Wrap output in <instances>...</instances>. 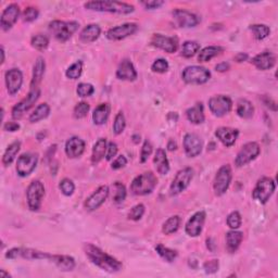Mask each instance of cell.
<instances>
[{"label": "cell", "mask_w": 278, "mask_h": 278, "mask_svg": "<svg viewBox=\"0 0 278 278\" xmlns=\"http://www.w3.org/2000/svg\"><path fill=\"white\" fill-rule=\"evenodd\" d=\"M84 251L86 257L89 258L92 264L100 267L101 270L106 272L116 273L120 272L122 267H123L120 261L116 260L113 257L107 255L101 249L91 245V243H86L84 246Z\"/></svg>", "instance_id": "obj_1"}, {"label": "cell", "mask_w": 278, "mask_h": 278, "mask_svg": "<svg viewBox=\"0 0 278 278\" xmlns=\"http://www.w3.org/2000/svg\"><path fill=\"white\" fill-rule=\"evenodd\" d=\"M84 7L88 10L99 11V12H110L118 14H129L134 12V6L131 4L120 2V1H110V0H100V1H88L84 4Z\"/></svg>", "instance_id": "obj_2"}, {"label": "cell", "mask_w": 278, "mask_h": 278, "mask_svg": "<svg viewBox=\"0 0 278 278\" xmlns=\"http://www.w3.org/2000/svg\"><path fill=\"white\" fill-rule=\"evenodd\" d=\"M158 179L152 172H146L138 175L130 184L131 192L136 196H146L151 193L157 187Z\"/></svg>", "instance_id": "obj_3"}, {"label": "cell", "mask_w": 278, "mask_h": 278, "mask_svg": "<svg viewBox=\"0 0 278 278\" xmlns=\"http://www.w3.org/2000/svg\"><path fill=\"white\" fill-rule=\"evenodd\" d=\"M80 24L77 22H63V21H52L49 24V31L55 35L58 41L64 43L70 40L71 36L74 34Z\"/></svg>", "instance_id": "obj_4"}, {"label": "cell", "mask_w": 278, "mask_h": 278, "mask_svg": "<svg viewBox=\"0 0 278 278\" xmlns=\"http://www.w3.org/2000/svg\"><path fill=\"white\" fill-rule=\"evenodd\" d=\"M275 188L276 184L274 179L270 177H262L261 179L257 180L256 187L253 189L252 198L264 204L270 200L272 194L274 193Z\"/></svg>", "instance_id": "obj_5"}, {"label": "cell", "mask_w": 278, "mask_h": 278, "mask_svg": "<svg viewBox=\"0 0 278 278\" xmlns=\"http://www.w3.org/2000/svg\"><path fill=\"white\" fill-rule=\"evenodd\" d=\"M182 77L184 82L187 83V84L201 85L210 80L211 73L203 66L192 65V66H187L186 69L183 71Z\"/></svg>", "instance_id": "obj_6"}, {"label": "cell", "mask_w": 278, "mask_h": 278, "mask_svg": "<svg viewBox=\"0 0 278 278\" xmlns=\"http://www.w3.org/2000/svg\"><path fill=\"white\" fill-rule=\"evenodd\" d=\"M45 196V187L41 180H33L28 185L26 190V199L27 204L32 211H37L41 208L43 198Z\"/></svg>", "instance_id": "obj_7"}, {"label": "cell", "mask_w": 278, "mask_h": 278, "mask_svg": "<svg viewBox=\"0 0 278 278\" xmlns=\"http://www.w3.org/2000/svg\"><path fill=\"white\" fill-rule=\"evenodd\" d=\"M193 177V170L192 168H185L180 170L173 179L170 187L171 196H177L186 189Z\"/></svg>", "instance_id": "obj_8"}, {"label": "cell", "mask_w": 278, "mask_h": 278, "mask_svg": "<svg viewBox=\"0 0 278 278\" xmlns=\"http://www.w3.org/2000/svg\"><path fill=\"white\" fill-rule=\"evenodd\" d=\"M232 169L228 164L223 165L222 168H219L213 183L214 192H215L216 196H223V194L227 192L229 185H231L232 182Z\"/></svg>", "instance_id": "obj_9"}, {"label": "cell", "mask_w": 278, "mask_h": 278, "mask_svg": "<svg viewBox=\"0 0 278 278\" xmlns=\"http://www.w3.org/2000/svg\"><path fill=\"white\" fill-rule=\"evenodd\" d=\"M6 257L10 258V260H16V258H25V260H43V258H47V260H50L51 255L30 248H13L6 253Z\"/></svg>", "instance_id": "obj_10"}, {"label": "cell", "mask_w": 278, "mask_h": 278, "mask_svg": "<svg viewBox=\"0 0 278 278\" xmlns=\"http://www.w3.org/2000/svg\"><path fill=\"white\" fill-rule=\"evenodd\" d=\"M41 96V89L40 88H33L28 92V95L26 96V98H24L21 100L19 104L13 107L12 109V118L14 120L21 119L22 116L26 113V112L30 110L32 107L36 104V101L38 100Z\"/></svg>", "instance_id": "obj_11"}, {"label": "cell", "mask_w": 278, "mask_h": 278, "mask_svg": "<svg viewBox=\"0 0 278 278\" xmlns=\"http://www.w3.org/2000/svg\"><path fill=\"white\" fill-rule=\"evenodd\" d=\"M260 152H261L260 146H258V144L255 143V141H251V143L243 145L235 159L236 167L237 168L245 167L246 164L250 163L251 161L257 159Z\"/></svg>", "instance_id": "obj_12"}, {"label": "cell", "mask_w": 278, "mask_h": 278, "mask_svg": "<svg viewBox=\"0 0 278 278\" xmlns=\"http://www.w3.org/2000/svg\"><path fill=\"white\" fill-rule=\"evenodd\" d=\"M209 108L214 115L217 116V118H222V116L231 112L233 108V101L227 96H214L209 100Z\"/></svg>", "instance_id": "obj_13"}, {"label": "cell", "mask_w": 278, "mask_h": 278, "mask_svg": "<svg viewBox=\"0 0 278 278\" xmlns=\"http://www.w3.org/2000/svg\"><path fill=\"white\" fill-rule=\"evenodd\" d=\"M38 162V155L36 153H23L19 157L17 162V172L21 177H26L35 170Z\"/></svg>", "instance_id": "obj_14"}, {"label": "cell", "mask_w": 278, "mask_h": 278, "mask_svg": "<svg viewBox=\"0 0 278 278\" xmlns=\"http://www.w3.org/2000/svg\"><path fill=\"white\" fill-rule=\"evenodd\" d=\"M110 194V189L108 186H100L96 192H92L90 196L87 198L85 201V209L87 211H95V210L99 209L102 204L105 203L107 198L109 197Z\"/></svg>", "instance_id": "obj_15"}, {"label": "cell", "mask_w": 278, "mask_h": 278, "mask_svg": "<svg viewBox=\"0 0 278 278\" xmlns=\"http://www.w3.org/2000/svg\"><path fill=\"white\" fill-rule=\"evenodd\" d=\"M138 25L136 23H125L122 25L112 27L107 32V38L110 41H121L124 38L134 35L137 32Z\"/></svg>", "instance_id": "obj_16"}, {"label": "cell", "mask_w": 278, "mask_h": 278, "mask_svg": "<svg viewBox=\"0 0 278 278\" xmlns=\"http://www.w3.org/2000/svg\"><path fill=\"white\" fill-rule=\"evenodd\" d=\"M172 16L175 24H176L178 27H183V28L194 27L197 26L200 22V19L196 16V14H193L187 10H182V9H176V10H174L172 12Z\"/></svg>", "instance_id": "obj_17"}, {"label": "cell", "mask_w": 278, "mask_h": 278, "mask_svg": "<svg viewBox=\"0 0 278 278\" xmlns=\"http://www.w3.org/2000/svg\"><path fill=\"white\" fill-rule=\"evenodd\" d=\"M20 16V8L18 4L11 3L4 9L1 18H0V25L3 31H9L17 23Z\"/></svg>", "instance_id": "obj_18"}, {"label": "cell", "mask_w": 278, "mask_h": 278, "mask_svg": "<svg viewBox=\"0 0 278 278\" xmlns=\"http://www.w3.org/2000/svg\"><path fill=\"white\" fill-rule=\"evenodd\" d=\"M203 144L201 138L196 134H186L184 137V149L189 158H194L201 153Z\"/></svg>", "instance_id": "obj_19"}, {"label": "cell", "mask_w": 278, "mask_h": 278, "mask_svg": "<svg viewBox=\"0 0 278 278\" xmlns=\"http://www.w3.org/2000/svg\"><path fill=\"white\" fill-rule=\"evenodd\" d=\"M206 222V212L199 211L194 213L193 215L189 218L186 224V233L190 237H198L202 232V228Z\"/></svg>", "instance_id": "obj_20"}, {"label": "cell", "mask_w": 278, "mask_h": 278, "mask_svg": "<svg viewBox=\"0 0 278 278\" xmlns=\"http://www.w3.org/2000/svg\"><path fill=\"white\" fill-rule=\"evenodd\" d=\"M151 43H152L154 47H157L159 49H162L169 53L175 52L177 50L178 47L176 38L168 37L161 35V34H154L152 38H151Z\"/></svg>", "instance_id": "obj_21"}, {"label": "cell", "mask_w": 278, "mask_h": 278, "mask_svg": "<svg viewBox=\"0 0 278 278\" xmlns=\"http://www.w3.org/2000/svg\"><path fill=\"white\" fill-rule=\"evenodd\" d=\"M23 84V74L19 69H11L6 73V85L10 95H16Z\"/></svg>", "instance_id": "obj_22"}, {"label": "cell", "mask_w": 278, "mask_h": 278, "mask_svg": "<svg viewBox=\"0 0 278 278\" xmlns=\"http://www.w3.org/2000/svg\"><path fill=\"white\" fill-rule=\"evenodd\" d=\"M251 62H252V64L256 65V67H257L258 70L265 71V70L272 69V67L275 65L276 58L272 52L264 51V52L257 55L251 60Z\"/></svg>", "instance_id": "obj_23"}, {"label": "cell", "mask_w": 278, "mask_h": 278, "mask_svg": "<svg viewBox=\"0 0 278 278\" xmlns=\"http://www.w3.org/2000/svg\"><path fill=\"white\" fill-rule=\"evenodd\" d=\"M85 151V141L80 137H72L65 144V153L69 158H79Z\"/></svg>", "instance_id": "obj_24"}, {"label": "cell", "mask_w": 278, "mask_h": 278, "mask_svg": "<svg viewBox=\"0 0 278 278\" xmlns=\"http://www.w3.org/2000/svg\"><path fill=\"white\" fill-rule=\"evenodd\" d=\"M238 129L231 128H219L215 131V136L225 147H232L238 138Z\"/></svg>", "instance_id": "obj_25"}, {"label": "cell", "mask_w": 278, "mask_h": 278, "mask_svg": "<svg viewBox=\"0 0 278 278\" xmlns=\"http://www.w3.org/2000/svg\"><path fill=\"white\" fill-rule=\"evenodd\" d=\"M116 77L123 81L133 82L137 79V72L129 60H123L116 70Z\"/></svg>", "instance_id": "obj_26"}, {"label": "cell", "mask_w": 278, "mask_h": 278, "mask_svg": "<svg viewBox=\"0 0 278 278\" xmlns=\"http://www.w3.org/2000/svg\"><path fill=\"white\" fill-rule=\"evenodd\" d=\"M46 63L43 58H37V60L33 67V79L31 82V89L40 88V84L43 81V74H45Z\"/></svg>", "instance_id": "obj_27"}, {"label": "cell", "mask_w": 278, "mask_h": 278, "mask_svg": "<svg viewBox=\"0 0 278 278\" xmlns=\"http://www.w3.org/2000/svg\"><path fill=\"white\" fill-rule=\"evenodd\" d=\"M100 33H101V28L99 25H97V24H89V25H87L86 27L83 28V31L81 32L80 35V40L82 43H94L99 38Z\"/></svg>", "instance_id": "obj_28"}, {"label": "cell", "mask_w": 278, "mask_h": 278, "mask_svg": "<svg viewBox=\"0 0 278 278\" xmlns=\"http://www.w3.org/2000/svg\"><path fill=\"white\" fill-rule=\"evenodd\" d=\"M154 167L157 169L158 173L161 175H167L170 171V163L167 157V153L163 149H158L153 158Z\"/></svg>", "instance_id": "obj_29"}, {"label": "cell", "mask_w": 278, "mask_h": 278, "mask_svg": "<svg viewBox=\"0 0 278 278\" xmlns=\"http://www.w3.org/2000/svg\"><path fill=\"white\" fill-rule=\"evenodd\" d=\"M50 261L55 263V264L59 267L61 271H64V272L73 271L76 265L75 260L70 256L55 255V256H51Z\"/></svg>", "instance_id": "obj_30"}, {"label": "cell", "mask_w": 278, "mask_h": 278, "mask_svg": "<svg viewBox=\"0 0 278 278\" xmlns=\"http://www.w3.org/2000/svg\"><path fill=\"white\" fill-rule=\"evenodd\" d=\"M243 239V234L240 232H236V229L228 232L226 234V249L229 253H234L237 251V249L240 246Z\"/></svg>", "instance_id": "obj_31"}, {"label": "cell", "mask_w": 278, "mask_h": 278, "mask_svg": "<svg viewBox=\"0 0 278 278\" xmlns=\"http://www.w3.org/2000/svg\"><path fill=\"white\" fill-rule=\"evenodd\" d=\"M110 106L108 104H101L94 110L92 113V121L96 125L105 124L109 119L110 115Z\"/></svg>", "instance_id": "obj_32"}, {"label": "cell", "mask_w": 278, "mask_h": 278, "mask_svg": "<svg viewBox=\"0 0 278 278\" xmlns=\"http://www.w3.org/2000/svg\"><path fill=\"white\" fill-rule=\"evenodd\" d=\"M107 147H108V144H107L106 138H100L96 141L94 148H92V154H91L92 163L94 164L99 163L100 161L106 157Z\"/></svg>", "instance_id": "obj_33"}, {"label": "cell", "mask_w": 278, "mask_h": 278, "mask_svg": "<svg viewBox=\"0 0 278 278\" xmlns=\"http://www.w3.org/2000/svg\"><path fill=\"white\" fill-rule=\"evenodd\" d=\"M187 119L193 124H201L204 122V111H203V105L201 102L187 110L186 112Z\"/></svg>", "instance_id": "obj_34"}, {"label": "cell", "mask_w": 278, "mask_h": 278, "mask_svg": "<svg viewBox=\"0 0 278 278\" xmlns=\"http://www.w3.org/2000/svg\"><path fill=\"white\" fill-rule=\"evenodd\" d=\"M20 149H21V143L18 140L8 146V148L6 149V151H4V154L2 157V164L4 167H8V165H10L13 162V160L16 159Z\"/></svg>", "instance_id": "obj_35"}, {"label": "cell", "mask_w": 278, "mask_h": 278, "mask_svg": "<svg viewBox=\"0 0 278 278\" xmlns=\"http://www.w3.org/2000/svg\"><path fill=\"white\" fill-rule=\"evenodd\" d=\"M237 114L242 119H250L255 113V108L252 104L247 99H240L237 104Z\"/></svg>", "instance_id": "obj_36"}, {"label": "cell", "mask_w": 278, "mask_h": 278, "mask_svg": "<svg viewBox=\"0 0 278 278\" xmlns=\"http://www.w3.org/2000/svg\"><path fill=\"white\" fill-rule=\"evenodd\" d=\"M224 49L219 46H209L203 48V49L199 52L198 60L199 62H208L212 59V58L219 55Z\"/></svg>", "instance_id": "obj_37"}, {"label": "cell", "mask_w": 278, "mask_h": 278, "mask_svg": "<svg viewBox=\"0 0 278 278\" xmlns=\"http://www.w3.org/2000/svg\"><path fill=\"white\" fill-rule=\"evenodd\" d=\"M50 113V107L48 104H42L37 107V108L33 111V113L28 118V121L31 123H37L43 119H46Z\"/></svg>", "instance_id": "obj_38"}, {"label": "cell", "mask_w": 278, "mask_h": 278, "mask_svg": "<svg viewBox=\"0 0 278 278\" xmlns=\"http://www.w3.org/2000/svg\"><path fill=\"white\" fill-rule=\"evenodd\" d=\"M179 225H180V217L178 215L171 216L168 221L163 224L162 232L165 234V235H171V234L177 232Z\"/></svg>", "instance_id": "obj_39"}, {"label": "cell", "mask_w": 278, "mask_h": 278, "mask_svg": "<svg viewBox=\"0 0 278 278\" xmlns=\"http://www.w3.org/2000/svg\"><path fill=\"white\" fill-rule=\"evenodd\" d=\"M155 251L158 252V255L165 260L167 262H173L175 258L177 257V252L175 250H172V249H170L168 247H164L163 245H159L155 246Z\"/></svg>", "instance_id": "obj_40"}, {"label": "cell", "mask_w": 278, "mask_h": 278, "mask_svg": "<svg viewBox=\"0 0 278 278\" xmlns=\"http://www.w3.org/2000/svg\"><path fill=\"white\" fill-rule=\"evenodd\" d=\"M249 28H250L253 36H255V38L257 41L264 40L271 33L270 27L264 25V24H255V25H251Z\"/></svg>", "instance_id": "obj_41"}, {"label": "cell", "mask_w": 278, "mask_h": 278, "mask_svg": "<svg viewBox=\"0 0 278 278\" xmlns=\"http://www.w3.org/2000/svg\"><path fill=\"white\" fill-rule=\"evenodd\" d=\"M200 49V43L193 41L185 42L182 46V56L185 58L193 57Z\"/></svg>", "instance_id": "obj_42"}, {"label": "cell", "mask_w": 278, "mask_h": 278, "mask_svg": "<svg viewBox=\"0 0 278 278\" xmlns=\"http://www.w3.org/2000/svg\"><path fill=\"white\" fill-rule=\"evenodd\" d=\"M112 189H113V193H112V199L116 203L123 202L126 198V189L125 186L120 182H115L112 185Z\"/></svg>", "instance_id": "obj_43"}, {"label": "cell", "mask_w": 278, "mask_h": 278, "mask_svg": "<svg viewBox=\"0 0 278 278\" xmlns=\"http://www.w3.org/2000/svg\"><path fill=\"white\" fill-rule=\"evenodd\" d=\"M82 72H83V62L76 61L75 63H73L69 69L66 70L65 74H66L67 79L77 80L82 75Z\"/></svg>", "instance_id": "obj_44"}, {"label": "cell", "mask_w": 278, "mask_h": 278, "mask_svg": "<svg viewBox=\"0 0 278 278\" xmlns=\"http://www.w3.org/2000/svg\"><path fill=\"white\" fill-rule=\"evenodd\" d=\"M31 43H32V46L35 48V49L43 51V50L46 49L48 45H49V40H48L47 36L40 34V35H35L32 38Z\"/></svg>", "instance_id": "obj_45"}, {"label": "cell", "mask_w": 278, "mask_h": 278, "mask_svg": "<svg viewBox=\"0 0 278 278\" xmlns=\"http://www.w3.org/2000/svg\"><path fill=\"white\" fill-rule=\"evenodd\" d=\"M126 126V121L124 118V114L122 112H119L116 114L115 119H114V123H113V131L115 135H120L124 131Z\"/></svg>", "instance_id": "obj_46"}, {"label": "cell", "mask_w": 278, "mask_h": 278, "mask_svg": "<svg viewBox=\"0 0 278 278\" xmlns=\"http://www.w3.org/2000/svg\"><path fill=\"white\" fill-rule=\"evenodd\" d=\"M59 188L62 192V193L64 194V196L69 197V196H71V194H73V192H74L75 185H74V183L72 182L71 179L64 178V179H62L61 182H60Z\"/></svg>", "instance_id": "obj_47"}, {"label": "cell", "mask_w": 278, "mask_h": 278, "mask_svg": "<svg viewBox=\"0 0 278 278\" xmlns=\"http://www.w3.org/2000/svg\"><path fill=\"white\" fill-rule=\"evenodd\" d=\"M76 92L77 95L82 97V98H85V97H89L94 94L95 88L94 86L91 84H88V83H81V84H79V86H77Z\"/></svg>", "instance_id": "obj_48"}, {"label": "cell", "mask_w": 278, "mask_h": 278, "mask_svg": "<svg viewBox=\"0 0 278 278\" xmlns=\"http://www.w3.org/2000/svg\"><path fill=\"white\" fill-rule=\"evenodd\" d=\"M90 106L85 101H82L80 104H77L74 108V118L75 119H83L85 118L87 113L89 112Z\"/></svg>", "instance_id": "obj_49"}, {"label": "cell", "mask_w": 278, "mask_h": 278, "mask_svg": "<svg viewBox=\"0 0 278 278\" xmlns=\"http://www.w3.org/2000/svg\"><path fill=\"white\" fill-rule=\"evenodd\" d=\"M227 225L232 229H237L241 226V215L237 211L232 212L227 216Z\"/></svg>", "instance_id": "obj_50"}, {"label": "cell", "mask_w": 278, "mask_h": 278, "mask_svg": "<svg viewBox=\"0 0 278 278\" xmlns=\"http://www.w3.org/2000/svg\"><path fill=\"white\" fill-rule=\"evenodd\" d=\"M144 214H145V206L140 203L130 210V212L128 213V218L131 219V221H139V219L143 217Z\"/></svg>", "instance_id": "obj_51"}, {"label": "cell", "mask_w": 278, "mask_h": 278, "mask_svg": "<svg viewBox=\"0 0 278 278\" xmlns=\"http://www.w3.org/2000/svg\"><path fill=\"white\" fill-rule=\"evenodd\" d=\"M38 16H40V12L36 8L28 7L23 12V20L24 22H33L36 20Z\"/></svg>", "instance_id": "obj_52"}, {"label": "cell", "mask_w": 278, "mask_h": 278, "mask_svg": "<svg viewBox=\"0 0 278 278\" xmlns=\"http://www.w3.org/2000/svg\"><path fill=\"white\" fill-rule=\"evenodd\" d=\"M151 69H152L153 72H157V73H165L169 70V63L167 60L161 58V59H157L153 62Z\"/></svg>", "instance_id": "obj_53"}, {"label": "cell", "mask_w": 278, "mask_h": 278, "mask_svg": "<svg viewBox=\"0 0 278 278\" xmlns=\"http://www.w3.org/2000/svg\"><path fill=\"white\" fill-rule=\"evenodd\" d=\"M151 153H152V145H151L148 140H146L143 145V148H141L140 162L145 163L151 155Z\"/></svg>", "instance_id": "obj_54"}, {"label": "cell", "mask_w": 278, "mask_h": 278, "mask_svg": "<svg viewBox=\"0 0 278 278\" xmlns=\"http://www.w3.org/2000/svg\"><path fill=\"white\" fill-rule=\"evenodd\" d=\"M219 267V263L217 260H211V261H207L203 264V270L206 271L207 274H214L218 271Z\"/></svg>", "instance_id": "obj_55"}, {"label": "cell", "mask_w": 278, "mask_h": 278, "mask_svg": "<svg viewBox=\"0 0 278 278\" xmlns=\"http://www.w3.org/2000/svg\"><path fill=\"white\" fill-rule=\"evenodd\" d=\"M116 153H118V146L115 143H109L108 147H107V152H106V159L110 161L113 159Z\"/></svg>", "instance_id": "obj_56"}, {"label": "cell", "mask_w": 278, "mask_h": 278, "mask_svg": "<svg viewBox=\"0 0 278 278\" xmlns=\"http://www.w3.org/2000/svg\"><path fill=\"white\" fill-rule=\"evenodd\" d=\"M141 4L148 10H154V9H158L161 6H163L164 1H161V0H151V1H143Z\"/></svg>", "instance_id": "obj_57"}, {"label": "cell", "mask_w": 278, "mask_h": 278, "mask_svg": "<svg viewBox=\"0 0 278 278\" xmlns=\"http://www.w3.org/2000/svg\"><path fill=\"white\" fill-rule=\"evenodd\" d=\"M126 164H128V160H126L124 155H120V157L116 158L113 162H112L111 168L113 170H120L122 168H124Z\"/></svg>", "instance_id": "obj_58"}, {"label": "cell", "mask_w": 278, "mask_h": 278, "mask_svg": "<svg viewBox=\"0 0 278 278\" xmlns=\"http://www.w3.org/2000/svg\"><path fill=\"white\" fill-rule=\"evenodd\" d=\"M3 129L7 131H17L20 129V125H19L17 122H7V123L3 125Z\"/></svg>", "instance_id": "obj_59"}, {"label": "cell", "mask_w": 278, "mask_h": 278, "mask_svg": "<svg viewBox=\"0 0 278 278\" xmlns=\"http://www.w3.org/2000/svg\"><path fill=\"white\" fill-rule=\"evenodd\" d=\"M264 104L268 107V108H271L273 111H276V102L273 101L271 98H268V97H265Z\"/></svg>", "instance_id": "obj_60"}, {"label": "cell", "mask_w": 278, "mask_h": 278, "mask_svg": "<svg viewBox=\"0 0 278 278\" xmlns=\"http://www.w3.org/2000/svg\"><path fill=\"white\" fill-rule=\"evenodd\" d=\"M215 69L218 72H225V71H227L229 69V64H228V63H226V62H222V63H219V64L216 65Z\"/></svg>", "instance_id": "obj_61"}, {"label": "cell", "mask_w": 278, "mask_h": 278, "mask_svg": "<svg viewBox=\"0 0 278 278\" xmlns=\"http://www.w3.org/2000/svg\"><path fill=\"white\" fill-rule=\"evenodd\" d=\"M248 59V55L247 53H238L237 56H235V61L236 62H242V61H246Z\"/></svg>", "instance_id": "obj_62"}, {"label": "cell", "mask_w": 278, "mask_h": 278, "mask_svg": "<svg viewBox=\"0 0 278 278\" xmlns=\"http://www.w3.org/2000/svg\"><path fill=\"white\" fill-rule=\"evenodd\" d=\"M168 148H169V150L173 151V150H175V149L177 148V145H176V143H175L174 140H170L169 144H168Z\"/></svg>", "instance_id": "obj_63"}, {"label": "cell", "mask_w": 278, "mask_h": 278, "mask_svg": "<svg viewBox=\"0 0 278 278\" xmlns=\"http://www.w3.org/2000/svg\"><path fill=\"white\" fill-rule=\"evenodd\" d=\"M1 56H2V59H1V63L4 62V50H3V48L1 47Z\"/></svg>", "instance_id": "obj_64"}]
</instances>
